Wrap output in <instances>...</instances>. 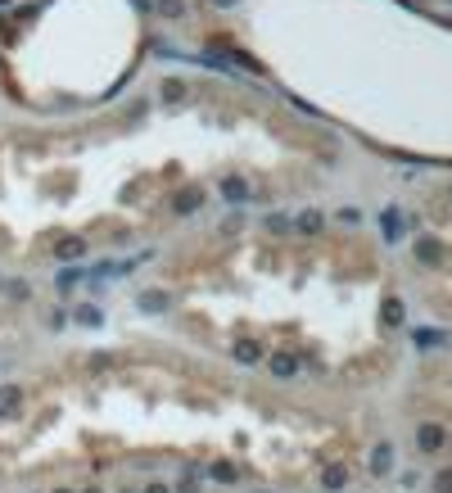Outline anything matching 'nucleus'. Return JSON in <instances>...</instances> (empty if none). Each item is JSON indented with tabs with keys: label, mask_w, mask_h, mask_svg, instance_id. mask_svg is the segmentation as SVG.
<instances>
[{
	"label": "nucleus",
	"mask_w": 452,
	"mask_h": 493,
	"mask_svg": "<svg viewBox=\"0 0 452 493\" xmlns=\"http://www.w3.org/2000/svg\"><path fill=\"white\" fill-rule=\"evenodd\" d=\"M267 371H272V380H299L303 357L290 349H276V353H267Z\"/></svg>",
	"instance_id": "nucleus-1"
},
{
	"label": "nucleus",
	"mask_w": 452,
	"mask_h": 493,
	"mask_svg": "<svg viewBox=\"0 0 452 493\" xmlns=\"http://www.w3.org/2000/svg\"><path fill=\"white\" fill-rule=\"evenodd\" d=\"M267 344L263 340H235L231 344V362H240V366H258V362H267Z\"/></svg>",
	"instance_id": "nucleus-2"
},
{
	"label": "nucleus",
	"mask_w": 452,
	"mask_h": 493,
	"mask_svg": "<svg viewBox=\"0 0 452 493\" xmlns=\"http://www.w3.org/2000/svg\"><path fill=\"white\" fill-rule=\"evenodd\" d=\"M217 195H222L226 204H249V199H254V190H249V181H245V177L226 172V177H217Z\"/></svg>",
	"instance_id": "nucleus-3"
},
{
	"label": "nucleus",
	"mask_w": 452,
	"mask_h": 493,
	"mask_svg": "<svg viewBox=\"0 0 452 493\" xmlns=\"http://www.w3.org/2000/svg\"><path fill=\"white\" fill-rule=\"evenodd\" d=\"M444 443H448L444 425H435V421H421V425H416V448H421V452H439Z\"/></svg>",
	"instance_id": "nucleus-4"
},
{
	"label": "nucleus",
	"mask_w": 452,
	"mask_h": 493,
	"mask_svg": "<svg viewBox=\"0 0 452 493\" xmlns=\"http://www.w3.org/2000/svg\"><path fill=\"white\" fill-rule=\"evenodd\" d=\"M136 308H140V313H154V317H159V313H168V308H172V294H168V290H140V294H136Z\"/></svg>",
	"instance_id": "nucleus-5"
},
{
	"label": "nucleus",
	"mask_w": 452,
	"mask_h": 493,
	"mask_svg": "<svg viewBox=\"0 0 452 493\" xmlns=\"http://www.w3.org/2000/svg\"><path fill=\"white\" fill-rule=\"evenodd\" d=\"M294 236H321V231H326V217H321V213H316V208H303V213H294Z\"/></svg>",
	"instance_id": "nucleus-6"
},
{
	"label": "nucleus",
	"mask_w": 452,
	"mask_h": 493,
	"mask_svg": "<svg viewBox=\"0 0 452 493\" xmlns=\"http://www.w3.org/2000/svg\"><path fill=\"white\" fill-rule=\"evenodd\" d=\"M204 471H208L213 485H226V489L240 485V466H235V462H213V466H204Z\"/></svg>",
	"instance_id": "nucleus-7"
},
{
	"label": "nucleus",
	"mask_w": 452,
	"mask_h": 493,
	"mask_svg": "<svg viewBox=\"0 0 452 493\" xmlns=\"http://www.w3.org/2000/svg\"><path fill=\"white\" fill-rule=\"evenodd\" d=\"M18 408H23V390L18 385H0V421L18 417Z\"/></svg>",
	"instance_id": "nucleus-8"
},
{
	"label": "nucleus",
	"mask_w": 452,
	"mask_h": 493,
	"mask_svg": "<svg viewBox=\"0 0 452 493\" xmlns=\"http://www.w3.org/2000/svg\"><path fill=\"white\" fill-rule=\"evenodd\" d=\"M321 489H326V493H344V489H349V466H340V462H335V466H326V471H321Z\"/></svg>",
	"instance_id": "nucleus-9"
},
{
	"label": "nucleus",
	"mask_w": 452,
	"mask_h": 493,
	"mask_svg": "<svg viewBox=\"0 0 452 493\" xmlns=\"http://www.w3.org/2000/svg\"><path fill=\"white\" fill-rule=\"evenodd\" d=\"M393 471V443H376L371 448V476H389Z\"/></svg>",
	"instance_id": "nucleus-10"
},
{
	"label": "nucleus",
	"mask_w": 452,
	"mask_h": 493,
	"mask_svg": "<svg viewBox=\"0 0 452 493\" xmlns=\"http://www.w3.org/2000/svg\"><path fill=\"white\" fill-rule=\"evenodd\" d=\"M54 258H86V240L82 236H64V240H54Z\"/></svg>",
	"instance_id": "nucleus-11"
},
{
	"label": "nucleus",
	"mask_w": 452,
	"mask_h": 493,
	"mask_svg": "<svg viewBox=\"0 0 452 493\" xmlns=\"http://www.w3.org/2000/svg\"><path fill=\"white\" fill-rule=\"evenodd\" d=\"M73 322L95 331V326H104V313H100V308H91V303H82V308H73Z\"/></svg>",
	"instance_id": "nucleus-12"
},
{
	"label": "nucleus",
	"mask_w": 452,
	"mask_h": 493,
	"mask_svg": "<svg viewBox=\"0 0 452 493\" xmlns=\"http://www.w3.org/2000/svg\"><path fill=\"white\" fill-rule=\"evenodd\" d=\"M199 471H204V466L195 462V466H190V476H181L177 485H172V493H204V485H199Z\"/></svg>",
	"instance_id": "nucleus-13"
},
{
	"label": "nucleus",
	"mask_w": 452,
	"mask_h": 493,
	"mask_svg": "<svg viewBox=\"0 0 452 493\" xmlns=\"http://www.w3.org/2000/svg\"><path fill=\"white\" fill-rule=\"evenodd\" d=\"M154 14H163V18H186V0H154Z\"/></svg>",
	"instance_id": "nucleus-14"
},
{
	"label": "nucleus",
	"mask_w": 452,
	"mask_h": 493,
	"mask_svg": "<svg viewBox=\"0 0 452 493\" xmlns=\"http://www.w3.org/2000/svg\"><path fill=\"white\" fill-rule=\"evenodd\" d=\"M402 317H407V313H402V299H384V326H402Z\"/></svg>",
	"instance_id": "nucleus-15"
},
{
	"label": "nucleus",
	"mask_w": 452,
	"mask_h": 493,
	"mask_svg": "<svg viewBox=\"0 0 452 493\" xmlns=\"http://www.w3.org/2000/svg\"><path fill=\"white\" fill-rule=\"evenodd\" d=\"M416 344H421V349H444L448 335L444 331H416Z\"/></svg>",
	"instance_id": "nucleus-16"
},
{
	"label": "nucleus",
	"mask_w": 452,
	"mask_h": 493,
	"mask_svg": "<svg viewBox=\"0 0 452 493\" xmlns=\"http://www.w3.org/2000/svg\"><path fill=\"white\" fill-rule=\"evenodd\" d=\"M199 204H204V195H199V190H181V195H177V213H195Z\"/></svg>",
	"instance_id": "nucleus-17"
},
{
	"label": "nucleus",
	"mask_w": 452,
	"mask_h": 493,
	"mask_svg": "<svg viewBox=\"0 0 452 493\" xmlns=\"http://www.w3.org/2000/svg\"><path fill=\"white\" fill-rule=\"evenodd\" d=\"M263 227H267V231H276V236H285V231H294V222L285 217V213H272V217H263Z\"/></svg>",
	"instance_id": "nucleus-18"
},
{
	"label": "nucleus",
	"mask_w": 452,
	"mask_h": 493,
	"mask_svg": "<svg viewBox=\"0 0 452 493\" xmlns=\"http://www.w3.org/2000/svg\"><path fill=\"white\" fill-rule=\"evenodd\" d=\"M82 276H86V272H82V267H64V272H59V276H54V285H59V290H73L77 281H82Z\"/></svg>",
	"instance_id": "nucleus-19"
},
{
	"label": "nucleus",
	"mask_w": 452,
	"mask_h": 493,
	"mask_svg": "<svg viewBox=\"0 0 452 493\" xmlns=\"http://www.w3.org/2000/svg\"><path fill=\"white\" fill-rule=\"evenodd\" d=\"M416 258L421 263H439V245L435 240H416Z\"/></svg>",
	"instance_id": "nucleus-20"
},
{
	"label": "nucleus",
	"mask_w": 452,
	"mask_h": 493,
	"mask_svg": "<svg viewBox=\"0 0 452 493\" xmlns=\"http://www.w3.org/2000/svg\"><path fill=\"white\" fill-rule=\"evenodd\" d=\"M113 362H118L113 353H95V357H91V371H104V366H113Z\"/></svg>",
	"instance_id": "nucleus-21"
},
{
	"label": "nucleus",
	"mask_w": 452,
	"mask_h": 493,
	"mask_svg": "<svg viewBox=\"0 0 452 493\" xmlns=\"http://www.w3.org/2000/svg\"><path fill=\"white\" fill-rule=\"evenodd\" d=\"M435 493H452V471H444V476L435 480Z\"/></svg>",
	"instance_id": "nucleus-22"
},
{
	"label": "nucleus",
	"mask_w": 452,
	"mask_h": 493,
	"mask_svg": "<svg viewBox=\"0 0 452 493\" xmlns=\"http://www.w3.org/2000/svg\"><path fill=\"white\" fill-rule=\"evenodd\" d=\"M140 493H172V485H163V480H150V485H140Z\"/></svg>",
	"instance_id": "nucleus-23"
},
{
	"label": "nucleus",
	"mask_w": 452,
	"mask_h": 493,
	"mask_svg": "<svg viewBox=\"0 0 452 493\" xmlns=\"http://www.w3.org/2000/svg\"><path fill=\"white\" fill-rule=\"evenodd\" d=\"M77 493H104L100 485H86V489H77Z\"/></svg>",
	"instance_id": "nucleus-24"
},
{
	"label": "nucleus",
	"mask_w": 452,
	"mask_h": 493,
	"mask_svg": "<svg viewBox=\"0 0 452 493\" xmlns=\"http://www.w3.org/2000/svg\"><path fill=\"white\" fill-rule=\"evenodd\" d=\"M213 5H217V9H231V5H235V0H213Z\"/></svg>",
	"instance_id": "nucleus-25"
},
{
	"label": "nucleus",
	"mask_w": 452,
	"mask_h": 493,
	"mask_svg": "<svg viewBox=\"0 0 452 493\" xmlns=\"http://www.w3.org/2000/svg\"><path fill=\"white\" fill-rule=\"evenodd\" d=\"M54 493H77V489H54Z\"/></svg>",
	"instance_id": "nucleus-26"
},
{
	"label": "nucleus",
	"mask_w": 452,
	"mask_h": 493,
	"mask_svg": "<svg viewBox=\"0 0 452 493\" xmlns=\"http://www.w3.org/2000/svg\"><path fill=\"white\" fill-rule=\"evenodd\" d=\"M122 493H140V489H122Z\"/></svg>",
	"instance_id": "nucleus-27"
},
{
	"label": "nucleus",
	"mask_w": 452,
	"mask_h": 493,
	"mask_svg": "<svg viewBox=\"0 0 452 493\" xmlns=\"http://www.w3.org/2000/svg\"><path fill=\"white\" fill-rule=\"evenodd\" d=\"M0 290H5V281H0Z\"/></svg>",
	"instance_id": "nucleus-28"
}]
</instances>
